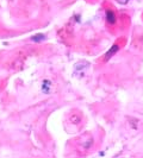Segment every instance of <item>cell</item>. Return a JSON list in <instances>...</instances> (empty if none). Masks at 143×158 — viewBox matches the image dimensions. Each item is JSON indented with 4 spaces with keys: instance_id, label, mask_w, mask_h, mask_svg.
<instances>
[{
    "instance_id": "6da1fadb",
    "label": "cell",
    "mask_w": 143,
    "mask_h": 158,
    "mask_svg": "<svg viewBox=\"0 0 143 158\" xmlns=\"http://www.w3.org/2000/svg\"><path fill=\"white\" fill-rule=\"evenodd\" d=\"M105 22L107 29L111 32H115L118 29V15L111 5L105 7Z\"/></svg>"
},
{
    "instance_id": "7a4b0ae2",
    "label": "cell",
    "mask_w": 143,
    "mask_h": 158,
    "mask_svg": "<svg viewBox=\"0 0 143 158\" xmlns=\"http://www.w3.org/2000/svg\"><path fill=\"white\" fill-rule=\"evenodd\" d=\"M119 49H120V44L119 43H115L113 45H112V48L105 54V56H104V62H107L110 58H112L113 56H115V54L118 51Z\"/></svg>"
},
{
    "instance_id": "3957f363",
    "label": "cell",
    "mask_w": 143,
    "mask_h": 158,
    "mask_svg": "<svg viewBox=\"0 0 143 158\" xmlns=\"http://www.w3.org/2000/svg\"><path fill=\"white\" fill-rule=\"evenodd\" d=\"M118 4H120V5H127L128 2H129V0H116Z\"/></svg>"
}]
</instances>
